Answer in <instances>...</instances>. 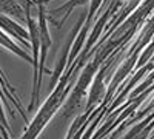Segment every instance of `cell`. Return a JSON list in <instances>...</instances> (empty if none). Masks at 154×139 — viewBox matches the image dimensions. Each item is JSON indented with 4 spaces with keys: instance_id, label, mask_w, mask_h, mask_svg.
Here are the masks:
<instances>
[{
    "instance_id": "cell-1",
    "label": "cell",
    "mask_w": 154,
    "mask_h": 139,
    "mask_svg": "<svg viewBox=\"0 0 154 139\" xmlns=\"http://www.w3.org/2000/svg\"><path fill=\"white\" fill-rule=\"evenodd\" d=\"M0 14H9L19 20H23L25 14L22 6L16 2V0H0Z\"/></svg>"
},
{
    "instance_id": "cell-2",
    "label": "cell",
    "mask_w": 154,
    "mask_h": 139,
    "mask_svg": "<svg viewBox=\"0 0 154 139\" xmlns=\"http://www.w3.org/2000/svg\"><path fill=\"white\" fill-rule=\"evenodd\" d=\"M0 45L2 46H5V48H8V49H11L14 54H17V56H20V57H23L25 60H28V62H31L32 64V59L28 56V53L26 51H23V49L19 46V45H16L14 42H12L9 37H8V34L6 33H3L2 30H0Z\"/></svg>"
},
{
    "instance_id": "cell-3",
    "label": "cell",
    "mask_w": 154,
    "mask_h": 139,
    "mask_svg": "<svg viewBox=\"0 0 154 139\" xmlns=\"http://www.w3.org/2000/svg\"><path fill=\"white\" fill-rule=\"evenodd\" d=\"M85 2H86V0H69V2H66L65 5H62L60 8H57V9H53V11H49V16H54V14H59V12H62V11H66L65 17H63V19H66V17L69 16L71 9H72L74 6H77V5H83Z\"/></svg>"
},
{
    "instance_id": "cell-4",
    "label": "cell",
    "mask_w": 154,
    "mask_h": 139,
    "mask_svg": "<svg viewBox=\"0 0 154 139\" xmlns=\"http://www.w3.org/2000/svg\"><path fill=\"white\" fill-rule=\"evenodd\" d=\"M134 60H136V56H133L131 59H128L126 62H125V65L120 68V71H119V74L117 76H116V79H114V82H117V81H120L122 77H123V76L128 73V71H130L131 68H133V65H134Z\"/></svg>"
},
{
    "instance_id": "cell-5",
    "label": "cell",
    "mask_w": 154,
    "mask_h": 139,
    "mask_svg": "<svg viewBox=\"0 0 154 139\" xmlns=\"http://www.w3.org/2000/svg\"><path fill=\"white\" fill-rule=\"evenodd\" d=\"M100 3H102V0H93V2H91V8H89V12H88V19H91V16L97 11V8L100 6Z\"/></svg>"
}]
</instances>
